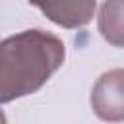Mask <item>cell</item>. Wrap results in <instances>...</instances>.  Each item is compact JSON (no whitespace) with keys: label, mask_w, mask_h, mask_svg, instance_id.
<instances>
[{"label":"cell","mask_w":124,"mask_h":124,"mask_svg":"<svg viewBox=\"0 0 124 124\" xmlns=\"http://www.w3.org/2000/svg\"><path fill=\"white\" fill-rule=\"evenodd\" d=\"M64 58L62 39L45 29H25L0 41V105L39 91Z\"/></svg>","instance_id":"obj_1"},{"label":"cell","mask_w":124,"mask_h":124,"mask_svg":"<svg viewBox=\"0 0 124 124\" xmlns=\"http://www.w3.org/2000/svg\"><path fill=\"white\" fill-rule=\"evenodd\" d=\"M122 70H110L103 74L91 89V107L101 120L120 122L124 118V101H122Z\"/></svg>","instance_id":"obj_2"},{"label":"cell","mask_w":124,"mask_h":124,"mask_svg":"<svg viewBox=\"0 0 124 124\" xmlns=\"http://www.w3.org/2000/svg\"><path fill=\"white\" fill-rule=\"evenodd\" d=\"M29 4L39 8L52 23L66 29L87 25L97 8V0H29Z\"/></svg>","instance_id":"obj_3"},{"label":"cell","mask_w":124,"mask_h":124,"mask_svg":"<svg viewBox=\"0 0 124 124\" xmlns=\"http://www.w3.org/2000/svg\"><path fill=\"white\" fill-rule=\"evenodd\" d=\"M99 31L114 46L122 45V0H107L99 16Z\"/></svg>","instance_id":"obj_4"},{"label":"cell","mask_w":124,"mask_h":124,"mask_svg":"<svg viewBox=\"0 0 124 124\" xmlns=\"http://www.w3.org/2000/svg\"><path fill=\"white\" fill-rule=\"evenodd\" d=\"M0 124H8V120H6V114H4V110L0 108Z\"/></svg>","instance_id":"obj_5"}]
</instances>
